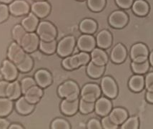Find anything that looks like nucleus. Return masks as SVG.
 <instances>
[{
    "label": "nucleus",
    "instance_id": "3c124183",
    "mask_svg": "<svg viewBox=\"0 0 153 129\" xmlns=\"http://www.w3.org/2000/svg\"><path fill=\"white\" fill-rule=\"evenodd\" d=\"M13 1L14 0H0V1H1V2H2L3 4H7L12 3Z\"/></svg>",
    "mask_w": 153,
    "mask_h": 129
},
{
    "label": "nucleus",
    "instance_id": "393cba45",
    "mask_svg": "<svg viewBox=\"0 0 153 129\" xmlns=\"http://www.w3.org/2000/svg\"><path fill=\"white\" fill-rule=\"evenodd\" d=\"M91 59L94 64L105 65L108 61V57L104 50L100 48H94L91 52Z\"/></svg>",
    "mask_w": 153,
    "mask_h": 129
},
{
    "label": "nucleus",
    "instance_id": "bb28decb",
    "mask_svg": "<svg viewBox=\"0 0 153 129\" xmlns=\"http://www.w3.org/2000/svg\"><path fill=\"white\" fill-rule=\"evenodd\" d=\"M88 75L92 78H99L103 75L105 72V65H98L93 62H90L87 68Z\"/></svg>",
    "mask_w": 153,
    "mask_h": 129
},
{
    "label": "nucleus",
    "instance_id": "1a4fd4ad",
    "mask_svg": "<svg viewBox=\"0 0 153 129\" xmlns=\"http://www.w3.org/2000/svg\"><path fill=\"white\" fill-rule=\"evenodd\" d=\"M131 58L133 62H143L147 60L148 50L147 47L142 43H137L132 46L130 52Z\"/></svg>",
    "mask_w": 153,
    "mask_h": 129
},
{
    "label": "nucleus",
    "instance_id": "2eb2a0df",
    "mask_svg": "<svg viewBox=\"0 0 153 129\" xmlns=\"http://www.w3.org/2000/svg\"><path fill=\"white\" fill-rule=\"evenodd\" d=\"M94 109L98 115L101 116H107L112 109V103L110 100L106 98H100L97 100Z\"/></svg>",
    "mask_w": 153,
    "mask_h": 129
},
{
    "label": "nucleus",
    "instance_id": "473e14b6",
    "mask_svg": "<svg viewBox=\"0 0 153 129\" xmlns=\"http://www.w3.org/2000/svg\"><path fill=\"white\" fill-rule=\"evenodd\" d=\"M12 37L15 40L16 43L18 44H21L22 40L25 36V34L27 33V32L25 30L23 26L22 25H17L14 27L12 29Z\"/></svg>",
    "mask_w": 153,
    "mask_h": 129
},
{
    "label": "nucleus",
    "instance_id": "5fc2aeb1",
    "mask_svg": "<svg viewBox=\"0 0 153 129\" xmlns=\"http://www.w3.org/2000/svg\"><path fill=\"white\" fill-rule=\"evenodd\" d=\"M79 1H83V0H79Z\"/></svg>",
    "mask_w": 153,
    "mask_h": 129
},
{
    "label": "nucleus",
    "instance_id": "f03ea898",
    "mask_svg": "<svg viewBox=\"0 0 153 129\" xmlns=\"http://www.w3.org/2000/svg\"><path fill=\"white\" fill-rule=\"evenodd\" d=\"M37 34L41 40L50 42L55 40L57 37V30L50 22L43 21L38 25Z\"/></svg>",
    "mask_w": 153,
    "mask_h": 129
},
{
    "label": "nucleus",
    "instance_id": "ddd939ff",
    "mask_svg": "<svg viewBox=\"0 0 153 129\" xmlns=\"http://www.w3.org/2000/svg\"><path fill=\"white\" fill-rule=\"evenodd\" d=\"M31 10L37 17L45 18L50 14L51 7L46 1H37L32 4Z\"/></svg>",
    "mask_w": 153,
    "mask_h": 129
},
{
    "label": "nucleus",
    "instance_id": "dca6fc26",
    "mask_svg": "<svg viewBox=\"0 0 153 129\" xmlns=\"http://www.w3.org/2000/svg\"><path fill=\"white\" fill-rule=\"evenodd\" d=\"M90 56L86 52H82L74 54L73 56H70V66L72 70L79 68L82 65H86L90 63Z\"/></svg>",
    "mask_w": 153,
    "mask_h": 129
},
{
    "label": "nucleus",
    "instance_id": "a878e982",
    "mask_svg": "<svg viewBox=\"0 0 153 129\" xmlns=\"http://www.w3.org/2000/svg\"><path fill=\"white\" fill-rule=\"evenodd\" d=\"M97 29V24L92 19H85L79 25V30L82 32L86 34H93Z\"/></svg>",
    "mask_w": 153,
    "mask_h": 129
},
{
    "label": "nucleus",
    "instance_id": "4c0bfd02",
    "mask_svg": "<svg viewBox=\"0 0 153 129\" xmlns=\"http://www.w3.org/2000/svg\"><path fill=\"white\" fill-rule=\"evenodd\" d=\"M138 119L137 117H131L122 124V129H137L138 128Z\"/></svg>",
    "mask_w": 153,
    "mask_h": 129
},
{
    "label": "nucleus",
    "instance_id": "864d4df0",
    "mask_svg": "<svg viewBox=\"0 0 153 129\" xmlns=\"http://www.w3.org/2000/svg\"><path fill=\"white\" fill-rule=\"evenodd\" d=\"M35 1H45V0H35Z\"/></svg>",
    "mask_w": 153,
    "mask_h": 129
},
{
    "label": "nucleus",
    "instance_id": "cd10ccee",
    "mask_svg": "<svg viewBox=\"0 0 153 129\" xmlns=\"http://www.w3.org/2000/svg\"><path fill=\"white\" fill-rule=\"evenodd\" d=\"M33 60L29 55L28 53L26 52L22 59L20 60L17 64H16V66L19 71L22 72H27L30 71L33 67Z\"/></svg>",
    "mask_w": 153,
    "mask_h": 129
},
{
    "label": "nucleus",
    "instance_id": "7ed1b4c3",
    "mask_svg": "<svg viewBox=\"0 0 153 129\" xmlns=\"http://www.w3.org/2000/svg\"><path fill=\"white\" fill-rule=\"evenodd\" d=\"M74 46H75V38L73 36H67L64 37L57 45V54L62 57H68L73 52Z\"/></svg>",
    "mask_w": 153,
    "mask_h": 129
},
{
    "label": "nucleus",
    "instance_id": "0eeeda50",
    "mask_svg": "<svg viewBox=\"0 0 153 129\" xmlns=\"http://www.w3.org/2000/svg\"><path fill=\"white\" fill-rule=\"evenodd\" d=\"M101 89L103 93L110 98H114L117 95V86L112 78L106 76L101 81Z\"/></svg>",
    "mask_w": 153,
    "mask_h": 129
},
{
    "label": "nucleus",
    "instance_id": "a19ab883",
    "mask_svg": "<svg viewBox=\"0 0 153 129\" xmlns=\"http://www.w3.org/2000/svg\"><path fill=\"white\" fill-rule=\"evenodd\" d=\"M9 13H10L9 7L5 4H0V23L7 20V18L9 17Z\"/></svg>",
    "mask_w": 153,
    "mask_h": 129
},
{
    "label": "nucleus",
    "instance_id": "5701e85b",
    "mask_svg": "<svg viewBox=\"0 0 153 129\" xmlns=\"http://www.w3.org/2000/svg\"><path fill=\"white\" fill-rule=\"evenodd\" d=\"M109 116L117 125H122L127 119V113L125 109L121 108H114L110 111Z\"/></svg>",
    "mask_w": 153,
    "mask_h": 129
},
{
    "label": "nucleus",
    "instance_id": "c85d7f7f",
    "mask_svg": "<svg viewBox=\"0 0 153 129\" xmlns=\"http://www.w3.org/2000/svg\"><path fill=\"white\" fill-rule=\"evenodd\" d=\"M132 10L138 16H145L149 12V5L144 0H137L132 4Z\"/></svg>",
    "mask_w": 153,
    "mask_h": 129
},
{
    "label": "nucleus",
    "instance_id": "2f4dec72",
    "mask_svg": "<svg viewBox=\"0 0 153 129\" xmlns=\"http://www.w3.org/2000/svg\"><path fill=\"white\" fill-rule=\"evenodd\" d=\"M144 85H145V81H144V78L141 75L133 76L131 78L129 82V86L130 89L135 92L143 90Z\"/></svg>",
    "mask_w": 153,
    "mask_h": 129
},
{
    "label": "nucleus",
    "instance_id": "a18cd8bd",
    "mask_svg": "<svg viewBox=\"0 0 153 129\" xmlns=\"http://www.w3.org/2000/svg\"><path fill=\"white\" fill-rule=\"evenodd\" d=\"M87 128L89 129H102V124L97 119H91L90 120L88 123H87Z\"/></svg>",
    "mask_w": 153,
    "mask_h": 129
},
{
    "label": "nucleus",
    "instance_id": "79ce46f5",
    "mask_svg": "<svg viewBox=\"0 0 153 129\" xmlns=\"http://www.w3.org/2000/svg\"><path fill=\"white\" fill-rule=\"evenodd\" d=\"M145 86L148 91H153V72L147 75L145 78Z\"/></svg>",
    "mask_w": 153,
    "mask_h": 129
},
{
    "label": "nucleus",
    "instance_id": "37998d69",
    "mask_svg": "<svg viewBox=\"0 0 153 129\" xmlns=\"http://www.w3.org/2000/svg\"><path fill=\"white\" fill-rule=\"evenodd\" d=\"M9 81H0V98H7Z\"/></svg>",
    "mask_w": 153,
    "mask_h": 129
},
{
    "label": "nucleus",
    "instance_id": "9d476101",
    "mask_svg": "<svg viewBox=\"0 0 153 129\" xmlns=\"http://www.w3.org/2000/svg\"><path fill=\"white\" fill-rule=\"evenodd\" d=\"M128 17L123 11H114L109 17V23L114 28H123L127 25Z\"/></svg>",
    "mask_w": 153,
    "mask_h": 129
},
{
    "label": "nucleus",
    "instance_id": "ea45409f",
    "mask_svg": "<svg viewBox=\"0 0 153 129\" xmlns=\"http://www.w3.org/2000/svg\"><path fill=\"white\" fill-rule=\"evenodd\" d=\"M102 126L105 129H117L118 125L114 123L109 116H105L102 119Z\"/></svg>",
    "mask_w": 153,
    "mask_h": 129
},
{
    "label": "nucleus",
    "instance_id": "f3484780",
    "mask_svg": "<svg viewBox=\"0 0 153 129\" xmlns=\"http://www.w3.org/2000/svg\"><path fill=\"white\" fill-rule=\"evenodd\" d=\"M15 108L17 111L22 115H28L34 110V104L29 102L25 96L20 97L17 99L15 103Z\"/></svg>",
    "mask_w": 153,
    "mask_h": 129
},
{
    "label": "nucleus",
    "instance_id": "4be33fe9",
    "mask_svg": "<svg viewBox=\"0 0 153 129\" xmlns=\"http://www.w3.org/2000/svg\"><path fill=\"white\" fill-rule=\"evenodd\" d=\"M127 56L126 49L122 44H117L112 49L111 52V59L115 63H123Z\"/></svg>",
    "mask_w": 153,
    "mask_h": 129
},
{
    "label": "nucleus",
    "instance_id": "9b49d317",
    "mask_svg": "<svg viewBox=\"0 0 153 129\" xmlns=\"http://www.w3.org/2000/svg\"><path fill=\"white\" fill-rule=\"evenodd\" d=\"M25 54H26V52L23 50L21 45L15 42L10 45L7 55H8L9 60L16 65L22 59Z\"/></svg>",
    "mask_w": 153,
    "mask_h": 129
},
{
    "label": "nucleus",
    "instance_id": "f257e3e1",
    "mask_svg": "<svg viewBox=\"0 0 153 129\" xmlns=\"http://www.w3.org/2000/svg\"><path fill=\"white\" fill-rule=\"evenodd\" d=\"M58 94L61 98L69 101L77 99L79 95V88L75 82L68 81L65 82L58 88Z\"/></svg>",
    "mask_w": 153,
    "mask_h": 129
},
{
    "label": "nucleus",
    "instance_id": "c756f323",
    "mask_svg": "<svg viewBox=\"0 0 153 129\" xmlns=\"http://www.w3.org/2000/svg\"><path fill=\"white\" fill-rule=\"evenodd\" d=\"M13 108V103L8 98H0V117L8 116Z\"/></svg>",
    "mask_w": 153,
    "mask_h": 129
},
{
    "label": "nucleus",
    "instance_id": "58836bf2",
    "mask_svg": "<svg viewBox=\"0 0 153 129\" xmlns=\"http://www.w3.org/2000/svg\"><path fill=\"white\" fill-rule=\"evenodd\" d=\"M51 128L52 129H70V126L65 119H57L54 120L52 123Z\"/></svg>",
    "mask_w": 153,
    "mask_h": 129
},
{
    "label": "nucleus",
    "instance_id": "b1692460",
    "mask_svg": "<svg viewBox=\"0 0 153 129\" xmlns=\"http://www.w3.org/2000/svg\"><path fill=\"white\" fill-rule=\"evenodd\" d=\"M22 89L19 83L17 81H12L9 83L8 88L7 91V98H10L12 101L17 100L21 96Z\"/></svg>",
    "mask_w": 153,
    "mask_h": 129
},
{
    "label": "nucleus",
    "instance_id": "6ab92c4d",
    "mask_svg": "<svg viewBox=\"0 0 153 129\" xmlns=\"http://www.w3.org/2000/svg\"><path fill=\"white\" fill-rule=\"evenodd\" d=\"M39 25V19L33 12H30L28 15L22 21V25L27 32H34L37 30Z\"/></svg>",
    "mask_w": 153,
    "mask_h": 129
},
{
    "label": "nucleus",
    "instance_id": "a211bd4d",
    "mask_svg": "<svg viewBox=\"0 0 153 129\" xmlns=\"http://www.w3.org/2000/svg\"><path fill=\"white\" fill-rule=\"evenodd\" d=\"M79 99H75L73 101H69V100L65 99L60 105L61 111L64 114L67 116H72L76 113L79 108Z\"/></svg>",
    "mask_w": 153,
    "mask_h": 129
},
{
    "label": "nucleus",
    "instance_id": "603ef678",
    "mask_svg": "<svg viewBox=\"0 0 153 129\" xmlns=\"http://www.w3.org/2000/svg\"><path fill=\"white\" fill-rule=\"evenodd\" d=\"M150 62L151 65L153 66V51L151 52V54L150 55Z\"/></svg>",
    "mask_w": 153,
    "mask_h": 129
},
{
    "label": "nucleus",
    "instance_id": "f704fd0d",
    "mask_svg": "<svg viewBox=\"0 0 153 129\" xmlns=\"http://www.w3.org/2000/svg\"><path fill=\"white\" fill-rule=\"evenodd\" d=\"M95 103L90 102L82 98L79 103V111L83 114H87L93 111L94 109Z\"/></svg>",
    "mask_w": 153,
    "mask_h": 129
},
{
    "label": "nucleus",
    "instance_id": "4468645a",
    "mask_svg": "<svg viewBox=\"0 0 153 129\" xmlns=\"http://www.w3.org/2000/svg\"><path fill=\"white\" fill-rule=\"evenodd\" d=\"M34 80L37 83V85L40 88H46L51 85L52 78L50 72L44 69H41L36 72L34 75Z\"/></svg>",
    "mask_w": 153,
    "mask_h": 129
},
{
    "label": "nucleus",
    "instance_id": "e433bc0d",
    "mask_svg": "<svg viewBox=\"0 0 153 129\" xmlns=\"http://www.w3.org/2000/svg\"><path fill=\"white\" fill-rule=\"evenodd\" d=\"M21 89H22V92L23 94H25L29 89L32 88V87L34 86V85H37V83H36L35 80L34 78H30V77H27L23 78L21 81Z\"/></svg>",
    "mask_w": 153,
    "mask_h": 129
},
{
    "label": "nucleus",
    "instance_id": "423d86ee",
    "mask_svg": "<svg viewBox=\"0 0 153 129\" xmlns=\"http://www.w3.org/2000/svg\"><path fill=\"white\" fill-rule=\"evenodd\" d=\"M1 73L7 81H14L18 76V69L14 63L10 60H5L0 69Z\"/></svg>",
    "mask_w": 153,
    "mask_h": 129
},
{
    "label": "nucleus",
    "instance_id": "8fccbe9b",
    "mask_svg": "<svg viewBox=\"0 0 153 129\" xmlns=\"http://www.w3.org/2000/svg\"><path fill=\"white\" fill-rule=\"evenodd\" d=\"M10 129H23L24 128L19 124H12L9 127Z\"/></svg>",
    "mask_w": 153,
    "mask_h": 129
},
{
    "label": "nucleus",
    "instance_id": "f8f14e48",
    "mask_svg": "<svg viewBox=\"0 0 153 129\" xmlns=\"http://www.w3.org/2000/svg\"><path fill=\"white\" fill-rule=\"evenodd\" d=\"M95 40L90 34H83L77 40V48L82 52H92L95 48Z\"/></svg>",
    "mask_w": 153,
    "mask_h": 129
},
{
    "label": "nucleus",
    "instance_id": "7c9ffc66",
    "mask_svg": "<svg viewBox=\"0 0 153 129\" xmlns=\"http://www.w3.org/2000/svg\"><path fill=\"white\" fill-rule=\"evenodd\" d=\"M57 42L56 40H52L50 42H46L40 40L39 48L42 52L47 54H53L57 50Z\"/></svg>",
    "mask_w": 153,
    "mask_h": 129
},
{
    "label": "nucleus",
    "instance_id": "72a5a7b5",
    "mask_svg": "<svg viewBox=\"0 0 153 129\" xmlns=\"http://www.w3.org/2000/svg\"><path fill=\"white\" fill-rule=\"evenodd\" d=\"M132 70L137 74H143L147 71L149 68V62L145 60L143 62H133L132 63Z\"/></svg>",
    "mask_w": 153,
    "mask_h": 129
},
{
    "label": "nucleus",
    "instance_id": "de8ad7c7",
    "mask_svg": "<svg viewBox=\"0 0 153 129\" xmlns=\"http://www.w3.org/2000/svg\"><path fill=\"white\" fill-rule=\"evenodd\" d=\"M10 127V123L8 121L2 118H0V129H7Z\"/></svg>",
    "mask_w": 153,
    "mask_h": 129
},
{
    "label": "nucleus",
    "instance_id": "49530a36",
    "mask_svg": "<svg viewBox=\"0 0 153 129\" xmlns=\"http://www.w3.org/2000/svg\"><path fill=\"white\" fill-rule=\"evenodd\" d=\"M62 66L65 68L66 70H71L72 68H71L70 66V56L68 57H66L65 59L62 60Z\"/></svg>",
    "mask_w": 153,
    "mask_h": 129
},
{
    "label": "nucleus",
    "instance_id": "39448f33",
    "mask_svg": "<svg viewBox=\"0 0 153 129\" xmlns=\"http://www.w3.org/2000/svg\"><path fill=\"white\" fill-rule=\"evenodd\" d=\"M100 95H101V89L97 85L94 83L86 84L82 89V98L87 101L95 102L100 97Z\"/></svg>",
    "mask_w": 153,
    "mask_h": 129
},
{
    "label": "nucleus",
    "instance_id": "09e8293b",
    "mask_svg": "<svg viewBox=\"0 0 153 129\" xmlns=\"http://www.w3.org/2000/svg\"><path fill=\"white\" fill-rule=\"evenodd\" d=\"M147 100L150 103H153V91H148L146 95Z\"/></svg>",
    "mask_w": 153,
    "mask_h": 129
},
{
    "label": "nucleus",
    "instance_id": "c03bdc74",
    "mask_svg": "<svg viewBox=\"0 0 153 129\" xmlns=\"http://www.w3.org/2000/svg\"><path fill=\"white\" fill-rule=\"evenodd\" d=\"M117 4L123 9H128L132 6L133 0H115Z\"/></svg>",
    "mask_w": 153,
    "mask_h": 129
},
{
    "label": "nucleus",
    "instance_id": "c9c22d12",
    "mask_svg": "<svg viewBox=\"0 0 153 129\" xmlns=\"http://www.w3.org/2000/svg\"><path fill=\"white\" fill-rule=\"evenodd\" d=\"M106 0H87V5L92 12H100L104 9Z\"/></svg>",
    "mask_w": 153,
    "mask_h": 129
},
{
    "label": "nucleus",
    "instance_id": "412c9836",
    "mask_svg": "<svg viewBox=\"0 0 153 129\" xmlns=\"http://www.w3.org/2000/svg\"><path fill=\"white\" fill-rule=\"evenodd\" d=\"M112 34L107 30H102L97 36V45L101 49L110 48L112 44Z\"/></svg>",
    "mask_w": 153,
    "mask_h": 129
},
{
    "label": "nucleus",
    "instance_id": "6e6552de",
    "mask_svg": "<svg viewBox=\"0 0 153 129\" xmlns=\"http://www.w3.org/2000/svg\"><path fill=\"white\" fill-rule=\"evenodd\" d=\"M30 7L29 4L24 0H15L9 6L10 12L14 16H23L30 13Z\"/></svg>",
    "mask_w": 153,
    "mask_h": 129
},
{
    "label": "nucleus",
    "instance_id": "20e7f679",
    "mask_svg": "<svg viewBox=\"0 0 153 129\" xmlns=\"http://www.w3.org/2000/svg\"><path fill=\"white\" fill-rule=\"evenodd\" d=\"M39 37L34 32H27L22 40L20 45L27 53H31L37 50L39 45Z\"/></svg>",
    "mask_w": 153,
    "mask_h": 129
},
{
    "label": "nucleus",
    "instance_id": "aec40b11",
    "mask_svg": "<svg viewBox=\"0 0 153 129\" xmlns=\"http://www.w3.org/2000/svg\"><path fill=\"white\" fill-rule=\"evenodd\" d=\"M24 95H25V98L29 102L32 104H36L39 102L41 98L42 97L43 91L42 90V88H40L37 85L29 89Z\"/></svg>",
    "mask_w": 153,
    "mask_h": 129
}]
</instances>
